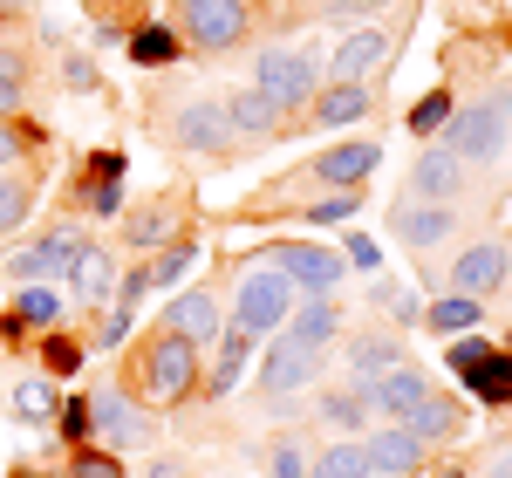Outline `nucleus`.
Here are the masks:
<instances>
[{"mask_svg":"<svg viewBox=\"0 0 512 478\" xmlns=\"http://www.w3.org/2000/svg\"><path fill=\"white\" fill-rule=\"evenodd\" d=\"M89 438L110 444V451H123V444H151V417L123 397V390H96V397H89Z\"/></svg>","mask_w":512,"mask_h":478,"instance_id":"nucleus-3","label":"nucleus"},{"mask_svg":"<svg viewBox=\"0 0 512 478\" xmlns=\"http://www.w3.org/2000/svg\"><path fill=\"white\" fill-rule=\"evenodd\" d=\"M308 383H315V356L294 349V342H274V356H267V390H274V397H294V390H308Z\"/></svg>","mask_w":512,"mask_h":478,"instance_id":"nucleus-18","label":"nucleus"},{"mask_svg":"<svg viewBox=\"0 0 512 478\" xmlns=\"http://www.w3.org/2000/svg\"><path fill=\"white\" fill-rule=\"evenodd\" d=\"M506 280H512V253L499 246V239H485V246H472V253H458V267H451V287H458L465 301L499 294Z\"/></svg>","mask_w":512,"mask_h":478,"instance_id":"nucleus-9","label":"nucleus"},{"mask_svg":"<svg viewBox=\"0 0 512 478\" xmlns=\"http://www.w3.org/2000/svg\"><path fill=\"white\" fill-rule=\"evenodd\" d=\"M274 103L260 96V89H239V96H226V130H239V137H267L274 130Z\"/></svg>","mask_w":512,"mask_h":478,"instance_id":"nucleus-22","label":"nucleus"},{"mask_svg":"<svg viewBox=\"0 0 512 478\" xmlns=\"http://www.w3.org/2000/svg\"><path fill=\"white\" fill-rule=\"evenodd\" d=\"M76 253H82V239H76V233H48L35 253H14V260H7V274H14V280L69 274V267H76Z\"/></svg>","mask_w":512,"mask_h":478,"instance_id":"nucleus-11","label":"nucleus"},{"mask_svg":"<svg viewBox=\"0 0 512 478\" xmlns=\"http://www.w3.org/2000/svg\"><path fill=\"white\" fill-rule=\"evenodd\" d=\"M246 349H253V335L246 328H226L219 335V362H212V397H226L239 383V369H246Z\"/></svg>","mask_w":512,"mask_h":478,"instance_id":"nucleus-24","label":"nucleus"},{"mask_svg":"<svg viewBox=\"0 0 512 478\" xmlns=\"http://www.w3.org/2000/svg\"><path fill=\"white\" fill-rule=\"evenodd\" d=\"M21 158V137H14V130H0V164H14Z\"/></svg>","mask_w":512,"mask_h":478,"instance_id":"nucleus-45","label":"nucleus"},{"mask_svg":"<svg viewBox=\"0 0 512 478\" xmlns=\"http://www.w3.org/2000/svg\"><path fill=\"white\" fill-rule=\"evenodd\" d=\"M472 321H478V301H465V294H444V301L431 308V328H437V335H465Z\"/></svg>","mask_w":512,"mask_h":478,"instance_id":"nucleus-27","label":"nucleus"},{"mask_svg":"<svg viewBox=\"0 0 512 478\" xmlns=\"http://www.w3.org/2000/svg\"><path fill=\"white\" fill-rule=\"evenodd\" d=\"M369 171H376V144H335V151L315 164L321 185H342V192H355V185H362Z\"/></svg>","mask_w":512,"mask_h":478,"instance_id":"nucleus-17","label":"nucleus"},{"mask_svg":"<svg viewBox=\"0 0 512 478\" xmlns=\"http://www.w3.org/2000/svg\"><path fill=\"white\" fill-rule=\"evenodd\" d=\"M410 178H417V192H424V199H431V205H451V199H458V192H465V164L451 158V151H424Z\"/></svg>","mask_w":512,"mask_h":478,"instance_id":"nucleus-15","label":"nucleus"},{"mask_svg":"<svg viewBox=\"0 0 512 478\" xmlns=\"http://www.w3.org/2000/svg\"><path fill=\"white\" fill-rule=\"evenodd\" d=\"M492 478H512V458H506V465H499V472H492Z\"/></svg>","mask_w":512,"mask_h":478,"instance_id":"nucleus-48","label":"nucleus"},{"mask_svg":"<svg viewBox=\"0 0 512 478\" xmlns=\"http://www.w3.org/2000/svg\"><path fill=\"white\" fill-rule=\"evenodd\" d=\"M390 226H396V239H403V246L431 253L437 239H444L451 226H458V212H451V205H403V212H396Z\"/></svg>","mask_w":512,"mask_h":478,"instance_id":"nucleus-13","label":"nucleus"},{"mask_svg":"<svg viewBox=\"0 0 512 478\" xmlns=\"http://www.w3.org/2000/svg\"><path fill=\"white\" fill-rule=\"evenodd\" d=\"M335 328H342L335 301H328V294H315L308 308H294V315H287V342H294V349H308V356H321V349L335 342Z\"/></svg>","mask_w":512,"mask_h":478,"instance_id":"nucleus-12","label":"nucleus"},{"mask_svg":"<svg viewBox=\"0 0 512 478\" xmlns=\"http://www.w3.org/2000/svg\"><path fill=\"white\" fill-rule=\"evenodd\" d=\"M349 369H355L362 390H369L376 376H390V369H396V335H355V342H349Z\"/></svg>","mask_w":512,"mask_h":478,"instance_id":"nucleus-21","label":"nucleus"},{"mask_svg":"<svg viewBox=\"0 0 512 478\" xmlns=\"http://www.w3.org/2000/svg\"><path fill=\"white\" fill-rule=\"evenodd\" d=\"M369 7H383V0H328V14H369Z\"/></svg>","mask_w":512,"mask_h":478,"instance_id":"nucleus-44","label":"nucleus"},{"mask_svg":"<svg viewBox=\"0 0 512 478\" xmlns=\"http://www.w3.org/2000/svg\"><path fill=\"white\" fill-rule=\"evenodd\" d=\"M62 431L76 444H89V403H69V410H62Z\"/></svg>","mask_w":512,"mask_h":478,"instance_id":"nucleus-43","label":"nucleus"},{"mask_svg":"<svg viewBox=\"0 0 512 478\" xmlns=\"http://www.w3.org/2000/svg\"><path fill=\"white\" fill-rule=\"evenodd\" d=\"M458 424H465V410H458L451 397H437V390H431V397L410 410V424H403V431H410L417 444H444V438H458Z\"/></svg>","mask_w":512,"mask_h":478,"instance_id":"nucleus-16","label":"nucleus"},{"mask_svg":"<svg viewBox=\"0 0 512 478\" xmlns=\"http://www.w3.org/2000/svg\"><path fill=\"white\" fill-rule=\"evenodd\" d=\"M267 478H308V465H301V444H294V438H280V444H274V458H267Z\"/></svg>","mask_w":512,"mask_h":478,"instance_id":"nucleus-35","label":"nucleus"},{"mask_svg":"<svg viewBox=\"0 0 512 478\" xmlns=\"http://www.w3.org/2000/svg\"><path fill=\"white\" fill-rule=\"evenodd\" d=\"M355 212V192H335L328 205H315V226H335V219H349Z\"/></svg>","mask_w":512,"mask_h":478,"instance_id":"nucleus-41","label":"nucleus"},{"mask_svg":"<svg viewBox=\"0 0 512 478\" xmlns=\"http://www.w3.org/2000/svg\"><path fill=\"white\" fill-rule=\"evenodd\" d=\"M362 110H369V96H362L355 82H335V89H328V96L315 103V123H328V130H342V123H355Z\"/></svg>","mask_w":512,"mask_h":478,"instance_id":"nucleus-25","label":"nucleus"},{"mask_svg":"<svg viewBox=\"0 0 512 478\" xmlns=\"http://www.w3.org/2000/svg\"><path fill=\"white\" fill-rule=\"evenodd\" d=\"M233 328H246V335H267V328H280V321L294 315V287L280 274H253L239 280V308H233Z\"/></svg>","mask_w":512,"mask_h":478,"instance_id":"nucleus-4","label":"nucleus"},{"mask_svg":"<svg viewBox=\"0 0 512 478\" xmlns=\"http://www.w3.org/2000/svg\"><path fill=\"white\" fill-rule=\"evenodd\" d=\"M14 315H21V321H35V328H48V321H62V294H55V287H28Z\"/></svg>","mask_w":512,"mask_h":478,"instance_id":"nucleus-31","label":"nucleus"},{"mask_svg":"<svg viewBox=\"0 0 512 478\" xmlns=\"http://www.w3.org/2000/svg\"><path fill=\"white\" fill-rule=\"evenodd\" d=\"M164 335H185V342H212L219 335V308H212V294H178L171 308H164Z\"/></svg>","mask_w":512,"mask_h":478,"instance_id":"nucleus-14","label":"nucleus"},{"mask_svg":"<svg viewBox=\"0 0 512 478\" xmlns=\"http://www.w3.org/2000/svg\"><path fill=\"white\" fill-rule=\"evenodd\" d=\"M185 35L198 41V48H233L239 35H246V0H185Z\"/></svg>","mask_w":512,"mask_h":478,"instance_id":"nucleus-7","label":"nucleus"},{"mask_svg":"<svg viewBox=\"0 0 512 478\" xmlns=\"http://www.w3.org/2000/svg\"><path fill=\"white\" fill-rule=\"evenodd\" d=\"M226 137H233V130H226V110H219V103H192V110L178 117V144H185V151H219Z\"/></svg>","mask_w":512,"mask_h":478,"instance_id":"nucleus-19","label":"nucleus"},{"mask_svg":"<svg viewBox=\"0 0 512 478\" xmlns=\"http://www.w3.org/2000/svg\"><path fill=\"white\" fill-rule=\"evenodd\" d=\"M123 335H130V308H117V315L96 328V349H123Z\"/></svg>","mask_w":512,"mask_h":478,"instance_id":"nucleus-40","label":"nucleus"},{"mask_svg":"<svg viewBox=\"0 0 512 478\" xmlns=\"http://www.w3.org/2000/svg\"><path fill=\"white\" fill-rule=\"evenodd\" d=\"M437 478H458V472H437Z\"/></svg>","mask_w":512,"mask_h":478,"instance_id":"nucleus-49","label":"nucleus"},{"mask_svg":"<svg viewBox=\"0 0 512 478\" xmlns=\"http://www.w3.org/2000/svg\"><path fill=\"white\" fill-rule=\"evenodd\" d=\"M69 280H76V301H110V287H117V267H110V253L82 246L76 267H69Z\"/></svg>","mask_w":512,"mask_h":478,"instance_id":"nucleus-23","label":"nucleus"},{"mask_svg":"<svg viewBox=\"0 0 512 478\" xmlns=\"http://www.w3.org/2000/svg\"><path fill=\"white\" fill-rule=\"evenodd\" d=\"M192 383H198V349L185 335H158L151 356H144V390L158 403H178V397H192Z\"/></svg>","mask_w":512,"mask_h":478,"instance_id":"nucleus-1","label":"nucleus"},{"mask_svg":"<svg viewBox=\"0 0 512 478\" xmlns=\"http://www.w3.org/2000/svg\"><path fill=\"white\" fill-rule=\"evenodd\" d=\"M82 362V349L76 342H62V335H55V342H48V369H62V376H69V369H76Z\"/></svg>","mask_w":512,"mask_h":478,"instance_id":"nucleus-42","label":"nucleus"},{"mask_svg":"<svg viewBox=\"0 0 512 478\" xmlns=\"http://www.w3.org/2000/svg\"><path fill=\"white\" fill-rule=\"evenodd\" d=\"M424 397H431V376H424V369H403V362L362 390V403H369L376 417H390V424H410V410H417Z\"/></svg>","mask_w":512,"mask_h":478,"instance_id":"nucleus-8","label":"nucleus"},{"mask_svg":"<svg viewBox=\"0 0 512 478\" xmlns=\"http://www.w3.org/2000/svg\"><path fill=\"white\" fill-rule=\"evenodd\" d=\"M151 478H178V465H171V458H158V465H151Z\"/></svg>","mask_w":512,"mask_h":478,"instance_id":"nucleus-47","label":"nucleus"},{"mask_svg":"<svg viewBox=\"0 0 512 478\" xmlns=\"http://www.w3.org/2000/svg\"><path fill=\"white\" fill-rule=\"evenodd\" d=\"M178 274H192V246H171V253H164V260H158L144 280H151V287H171Z\"/></svg>","mask_w":512,"mask_h":478,"instance_id":"nucleus-36","label":"nucleus"},{"mask_svg":"<svg viewBox=\"0 0 512 478\" xmlns=\"http://www.w3.org/2000/svg\"><path fill=\"white\" fill-rule=\"evenodd\" d=\"M362 451H369V472H383V478H410L417 465H424V444L410 438L403 424H383V431H369V438H362Z\"/></svg>","mask_w":512,"mask_h":478,"instance_id":"nucleus-10","label":"nucleus"},{"mask_svg":"<svg viewBox=\"0 0 512 478\" xmlns=\"http://www.w3.org/2000/svg\"><path fill=\"white\" fill-rule=\"evenodd\" d=\"M28 205H35L28 178H0V233H14V226L28 219Z\"/></svg>","mask_w":512,"mask_h":478,"instance_id":"nucleus-28","label":"nucleus"},{"mask_svg":"<svg viewBox=\"0 0 512 478\" xmlns=\"http://www.w3.org/2000/svg\"><path fill=\"white\" fill-rule=\"evenodd\" d=\"M164 233H171V226H164V212H137V219H130V246H158Z\"/></svg>","mask_w":512,"mask_h":478,"instance_id":"nucleus-39","label":"nucleus"},{"mask_svg":"<svg viewBox=\"0 0 512 478\" xmlns=\"http://www.w3.org/2000/svg\"><path fill=\"white\" fill-rule=\"evenodd\" d=\"M69 478H123V465H117V451H82Z\"/></svg>","mask_w":512,"mask_h":478,"instance_id":"nucleus-37","label":"nucleus"},{"mask_svg":"<svg viewBox=\"0 0 512 478\" xmlns=\"http://www.w3.org/2000/svg\"><path fill=\"white\" fill-rule=\"evenodd\" d=\"M315 478H369V451H362V438L328 444V451H321V465H315Z\"/></svg>","mask_w":512,"mask_h":478,"instance_id":"nucleus-26","label":"nucleus"},{"mask_svg":"<svg viewBox=\"0 0 512 478\" xmlns=\"http://www.w3.org/2000/svg\"><path fill=\"white\" fill-rule=\"evenodd\" d=\"M21 103V82H0V110H14Z\"/></svg>","mask_w":512,"mask_h":478,"instance_id":"nucleus-46","label":"nucleus"},{"mask_svg":"<svg viewBox=\"0 0 512 478\" xmlns=\"http://www.w3.org/2000/svg\"><path fill=\"white\" fill-rule=\"evenodd\" d=\"M506 103H512V96H506Z\"/></svg>","mask_w":512,"mask_h":478,"instance_id":"nucleus-51","label":"nucleus"},{"mask_svg":"<svg viewBox=\"0 0 512 478\" xmlns=\"http://www.w3.org/2000/svg\"><path fill=\"white\" fill-rule=\"evenodd\" d=\"M362 410H369L362 390H355V397H321V417H328V424H362Z\"/></svg>","mask_w":512,"mask_h":478,"instance_id":"nucleus-38","label":"nucleus"},{"mask_svg":"<svg viewBox=\"0 0 512 478\" xmlns=\"http://www.w3.org/2000/svg\"><path fill=\"white\" fill-rule=\"evenodd\" d=\"M274 274L287 280V287L328 294V287L342 280V260H335L328 246H308V239H280V246H274Z\"/></svg>","mask_w":512,"mask_h":478,"instance_id":"nucleus-5","label":"nucleus"},{"mask_svg":"<svg viewBox=\"0 0 512 478\" xmlns=\"http://www.w3.org/2000/svg\"><path fill=\"white\" fill-rule=\"evenodd\" d=\"M376 62H390V35H349L342 48H335V82L369 76Z\"/></svg>","mask_w":512,"mask_h":478,"instance_id":"nucleus-20","label":"nucleus"},{"mask_svg":"<svg viewBox=\"0 0 512 478\" xmlns=\"http://www.w3.org/2000/svg\"><path fill=\"white\" fill-rule=\"evenodd\" d=\"M14 410H21L28 424H41V417H55V390H48L41 376H28V383L14 390Z\"/></svg>","mask_w":512,"mask_h":478,"instance_id":"nucleus-32","label":"nucleus"},{"mask_svg":"<svg viewBox=\"0 0 512 478\" xmlns=\"http://www.w3.org/2000/svg\"><path fill=\"white\" fill-rule=\"evenodd\" d=\"M472 390H478L485 403H512V356H492V362H485V376H478Z\"/></svg>","mask_w":512,"mask_h":478,"instance_id":"nucleus-33","label":"nucleus"},{"mask_svg":"<svg viewBox=\"0 0 512 478\" xmlns=\"http://www.w3.org/2000/svg\"><path fill=\"white\" fill-rule=\"evenodd\" d=\"M260 96H267L274 110L308 103V96H315V55H280V48H267V55H260Z\"/></svg>","mask_w":512,"mask_h":478,"instance_id":"nucleus-6","label":"nucleus"},{"mask_svg":"<svg viewBox=\"0 0 512 478\" xmlns=\"http://www.w3.org/2000/svg\"><path fill=\"white\" fill-rule=\"evenodd\" d=\"M444 151L458 164H492L506 151V123H499V103H478V110H458L451 130H444Z\"/></svg>","mask_w":512,"mask_h":478,"instance_id":"nucleus-2","label":"nucleus"},{"mask_svg":"<svg viewBox=\"0 0 512 478\" xmlns=\"http://www.w3.org/2000/svg\"><path fill=\"white\" fill-rule=\"evenodd\" d=\"M0 28H7V21H0Z\"/></svg>","mask_w":512,"mask_h":478,"instance_id":"nucleus-50","label":"nucleus"},{"mask_svg":"<svg viewBox=\"0 0 512 478\" xmlns=\"http://www.w3.org/2000/svg\"><path fill=\"white\" fill-rule=\"evenodd\" d=\"M130 55H137L144 69H158V62L178 55V41H171V28H144V35H130Z\"/></svg>","mask_w":512,"mask_h":478,"instance_id":"nucleus-30","label":"nucleus"},{"mask_svg":"<svg viewBox=\"0 0 512 478\" xmlns=\"http://www.w3.org/2000/svg\"><path fill=\"white\" fill-rule=\"evenodd\" d=\"M492 356H499V349H492L485 335H465V342L451 349V369H458L465 383H478V376H485V362H492Z\"/></svg>","mask_w":512,"mask_h":478,"instance_id":"nucleus-29","label":"nucleus"},{"mask_svg":"<svg viewBox=\"0 0 512 478\" xmlns=\"http://www.w3.org/2000/svg\"><path fill=\"white\" fill-rule=\"evenodd\" d=\"M437 123H451V96H444V89H437V96H424V103L410 110V130H417V137H431Z\"/></svg>","mask_w":512,"mask_h":478,"instance_id":"nucleus-34","label":"nucleus"}]
</instances>
